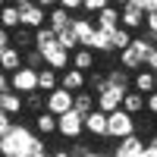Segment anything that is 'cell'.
<instances>
[{
	"label": "cell",
	"instance_id": "obj_43",
	"mask_svg": "<svg viewBox=\"0 0 157 157\" xmlns=\"http://www.w3.org/2000/svg\"><path fill=\"white\" fill-rule=\"evenodd\" d=\"M10 3H16V6H25V3H32V0H10Z\"/></svg>",
	"mask_w": 157,
	"mask_h": 157
},
{
	"label": "cell",
	"instance_id": "obj_18",
	"mask_svg": "<svg viewBox=\"0 0 157 157\" xmlns=\"http://www.w3.org/2000/svg\"><path fill=\"white\" fill-rule=\"evenodd\" d=\"M22 110L25 113H41V110H47V91H29V94H22Z\"/></svg>",
	"mask_w": 157,
	"mask_h": 157
},
{
	"label": "cell",
	"instance_id": "obj_30",
	"mask_svg": "<svg viewBox=\"0 0 157 157\" xmlns=\"http://www.w3.org/2000/svg\"><path fill=\"white\" fill-rule=\"evenodd\" d=\"M57 44H60V47H66L69 54H72L75 47H82V44H78V38H75V32H72V25H66V29H60V32H57Z\"/></svg>",
	"mask_w": 157,
	"mask_h": 157
},
{
	"label": "cell",
	"instance_id": "obj_7",
	"mask_svg": "<svg viewBox=\"0 0 157 157\" xmlns=\"http://www.w3.org/2000/svg\"><path fill=\"white\" fill-rule=\"evenodd\" d=\"M47 22V10H41L32 0V3H25L19 6V25H29V29H38V25H44Z\"/></svg>",
	"mask_w": 157,
	"mask_h": 157
},
{
	"label": "cell",
	"instance_id": "obj_36",
	"mask_svg": "<svg viewBox=\"0 0 157 157\" xmlns=\"http://www.w3.org/2000/svg\"><path fill=\"white\" fill-rule=\"evenodd\" d=\"M10 129H13V116H10V113H3V110H0V135H6Z\"/></svg>",
	"mask_w": 157,
	"mask_h": 157
},
{
	"label": "cell",
	"instance_id": "obj_23",
	"mask_svg": "<svg viewBox=\"0 0 157 157\" xmlns=\"http://www.w3.org/2000/svg\"><path fill=\"white\" fill-rule=\"evenodd\" d=\"M35 132L38 135H54L57 132V113H50V110L35 113Z\"/></svg>",
	"mask_w": 157,
	"mask_h": 157
},
{
	"label": "cell",
	"instance_id": "obj_28",
	"mask_svg": "<svg viewBox=\"0 0 157 157\" xmlns=\"http://www.w3.org/2000/svg\"><path fill=\"white\" fill-rule=\"evenodd\" d=\"M0 25H3V29H10V32L19 25V6H16V3L0 6Z\"/></svg>",
	"mask_w": 157,
	"mask_h": 157
},
{
	"label": "cell",
	"instance_id": "obj_6",
	"mask_svg": "<svg viewBox=\"0 0 157 157\" xmlns=\"http://www.w3.org/2000/svg\"><path fill=\"white\" fill-rule=\"evenodd\" d=\"M41 57H44V66H50V69H66L69 66V50L60 47L57 41H50L47 47H41Z\"/></svg>",
	"mask_w": 157,
	"mask_h": 157
},
{
	"label": "cell",
	"instance_id": "obj_5",
	"mask_svg": "<svg viewBox=\"0 0 157 157\" xmlns=\"http://www.w3.org/2000/svg\"><path fill=\"white\" fill-rule=\"evenodd\" d=\"M57 132L63 135V138H78V135H82L85 132V129H82V113H78V110H66V113H60L57 116Z\"/></svg>",
	"mask_w": 157,
	"mask_h": 157
},
{
	"label": "cell",
	"instance_id": "obj_15",
	"mask_svg": "<svg viewBox=\"0 0 157 157\" xmlns=\"http://www.w3.org/2000/svg\"><path fill=\"white\" fill-rule=\"evenodd\" d=\"M0 110L3 113H10L13 120L22 113V94L19 91H13V88H6V91H0Z\"/></svg>",
	"mask_w": 157,
	"mask_h": 157
},
{
	"label": "cell",
	"instance_id": "obj_32",
	"mask_svg": "<svg viewBox=\"0 0 157 157\" xmlns=\"http://www.w3.org/2000/svg\"><path fill=\"white\" fill-rule=\"evenodd\" d=\"M85 85L91 88V91H94V94H98V91H104V88H107V72H85Z\"/></svg>",
	"mask_w": 157,
	"mask_h": 157
},
{
	"label": "cell",
	"instance_id": "obj_25",
	"mask_svg": "<svg viewBox=\"0 0 157 157\" xmlns=\"http://www.w3.org/2000/svg\"><path fill=\"white\" fill-rule=\"evenodd\" d=\"M60 85V72L50 69V66H41L38 69V91H54Z\"/></svg>",
	"mask_w": 157,
	"mask_h": 157
},
{
	"label": "cell",
	"instance_id": "obj_34",
	"mask_svg": "<svg viewBox=\"0 0 157 157\" xmlns=\"http://www.w3.org/2000/svg\"><path fill=\"white\" fill-rule=\"evenodd\" d=\"M110 0H82V10L85 13H98V10H104Z\"/></svg>",
	"mask_w": 157,
	"mask_h": 157
},
{
	"label": "cell",
	"instance_id": "obj_29",
	"mask_svg": "<svg viewBox=\"0 0 157 157\" xmlns=\"http://www.w3.org/2000/svg\"><path fill=\"white\" fill-rule=\"evenodd\" d=\"M129 41H132V32L123 29V25L110 32V47H113V54H116V50H123V47H129Z\"/></svg>",
	"mask_w": 157,
	"mask_h": 157
},
{
	"label": "cell",
	"instance_id": "obj_41",
	"mask_svg": "<svg viewBox=\"0 0 157 157\" xmlns=\"http://www.w3.org/2000/svg\"><path fill=\"white\" fill-rule=\"evenodd\" d=\"M35 3L41 6V10H50V6H57V0H35Z\"/></svg>",
	"mask_w": 157,
	"mask_h": 157
},
{
	"label": "cell",
	"instance_id": "obj_27",
	"mask_svg": "<svg viewBox=\"0 0 157 157\" xmlns=\"http://www.w3.org/2000/svg\"><path fill=\"white\" fill-rule=\"evenodd\" d=\"M72 25V32H75V38H78V44H88V38H91V32H94V22H91V19H72L69 22Z\"/></svg>",
	"mask_w": 157,
	"mask_h": 157
},
{
	"label": "cell",
	"instance_id": "obj_33",
	"mask_svg": "<svg viewBox=\"0 0 157 157\" xmlns=\"http://www.w3.org/2000/svg\"><path fill=\"white\" fill-rule=\"evenodd\" d=\"M22 63H25V66H32V69H41V66H44V57H41V50H38V47H29V50H22Z\"/></svg>",
	"mask_w": 157,
	"mask_h": 157
},
{
	"label": "cell",
	"instance_id": "obj_12",
	"mask_svg": "<svg viewBox=\"0 0 157 157\" xmlns=\"http://www.w3.org/2000/svg\"><path fill=\"white\" fill-rule=\"evenodd\" d=\"M94 25H98V29H104V32L120 29V10H116L113 3H107L104 10H98V13H94Z\"/></svg>",
	"mask_w": 157,
	"mask_h": 157
},
{
	"label": "cell",
	"instance_id": "obj_4",
	"mask_svg": "<svg viewBox=\"0 0 157 157\" xmlns=\"http://www.w3.org/2000/svg\"><path fill=\"white\" fill-rule=\"evenodd\" d=\"M10 88L19 91V94H29V91H35V88H38V69H32V66H25V63H22L19 69L10 72Z\"/></svg>",
	"mask_w": 157,
	"mask_h": 157
},
{
	"label": "cell",
	"instance_id": "obj_44",
	"mask_svg": "<svg viewBox=\"0 0 157 157\" xmlns=\"http://www.w3.org/2000/svg\"><path fill=\"white\" fill-rule=\"evenodd\" d=\"M6 3H10V0H0V6H6Z\"/></svg>",
	"mask_w": 157,
	"mask_h": 157
},
{
	"label": "cell",
	"instance_id": "obj_16",
	"mask_svg": "<svg viewBox=\"0 0 157 157\" xmlns=\"http://www.w3.org/2000/svg\"><path fill=\"white\" fill-rule=\"evenodd\" d=\"M22 66V50L16 44H6V47H0V69L3 72H13V69H19Z\"/></svg>",
	"mask_w": 157,
	"mask_h": 157
},
{
	"label": "cell",
	"instance_id": "obj_8",
	"mask_svg": "<svg viewBox=\"0 0 157 157\" xmlns=\"http://www.w3.org/2000/svg\"><path fill=\"white\" fill-rule=\"evenodd\" d=\"M69 107H72V91L60 88V85H57L54 91H47V110H50V113L60 116V113H66Z\"/></svg>",
	"mask_w": 157,
	"mask_h": 157
},
{
	"label": "cell",
	"instance_id": "obj_21",
	"mask_svg": "<svg viewBox=\"0 0 157 157\" xmlns=\"http://www.w3.org/2000/svg\"><path fill=\"white\" fill-rule=\"evenodd\" d=\"M72 110H78V113H91L94 110V91L91 88H78V91H72Z\"/></svg>",
	"mask_w": 157,
	"mask_h": 157
},
{
	"label": "cell",
	"instance_id": "obj_10",
	"mask_svg": "<svg viewBox=\"0 0 157 157\" xmlns=\"http://www.w3.org/2000/svg\"><path fill=\"white\" fill-rule=\"evenodd\" d=\"M69 66L82 69V72H91V69H98V54L88 50V47H75L69 54Z\"/></svg>",
	"mask_w": 157,
	"mask_h": 157
},
{
	"label": "cell",
	"instance_id": "obj_22",
	"mask_svg": "<svg viewBox=\"0 0 157 157\" xmlns=\"http://www.w3.org/2000/svg\"><path fill=\"white\" fill-rule=\"evenodd\" d=\"M88 50H94V54H110V32H104V29H98L94 25V32H91V38H88V44H85Z\"/></svg>",
	"mask_w": 157,
	"mask_h": 157
},
{
	"label": "cell",
	"instance_id": "obj_35",
	"mask_svg": "<svg viewBox=\"0 0 157 157\" xmlns=\"http://www.w3.org/2000/svg\"><path fill=\"white\" fill-rule=\"evenodd\" d=\"M145 110L151 116H157V91H151V94H145Z\"/></svg>",
	"mask_w": 157,
	"mask_h": 157
},
{
	"label": "cell",
	"instance_id": "obj_45",
	"mask_svg": "<svg viewBox=\"0 0 157 157\" xmlns=\"http://www.w3.org/2000/svg\"><path fill=\"white\" fill-rule=\"evenodd\" d=\"M154 75H157V72H154Z\"/></svg>",
	"mask_w": 157,
	"mask_h": 157
},
{
	"label": "cell",
	"instance_id": "obj_24",
	"mask_svg": "<svg viewBox=\"0 0 157 157\" xmlns=\"http://www.w3.org/2000/svg\"><path fill=\"white\" fill-rule=\"evenodd\" d=\"M69 22H72V16H69V10H63L60 3L47 10V25H50V29H54V32H60V29H66Z\"/></svg>",
	"mask_w": 157,
	"mask_h": 157
},
{
	"label": "cell",
	"instance_id": "obj_13",
	"mask_svg": "<svg viewBox=\"0 0 157 157\" xmlns=\"http://www.w3.org/2000/svg\"><path fill=\"white\" fill-rule=\"evenodd\" d=\"M145 154V141L138 138V132L120 138V148H116V157H141Z\"/></svg>",
	"mask_w": 157,
	"mask_h": 157
},
{
	"label": "cell",
	"instance_id": "obj_39",
	"mask_svg": "<svg viewBox=\"0 0 157 157\" xmlns=\"http://www.w3.org/2000/svg\"><path fill=\"white\" fill-rule=\"evenodd\" d=\"M6 44H10V29L0 25V47H6Z\"/></svg>",
	"mask_w": 157,
	"mask_h": 157
},
{
	"label": "cell",
	"instance_id": "obj_31",
	"mask_svg": "<svg viewBox=\"0 0 157 157\" xmlns=\"http://www.w3.org/2000/svg\"><path fill=\"white\" fill-rule=\"evenodd\" d=\"M50 41H57V32L50 29L47 22H44V25H38V29H35V47L41 50V47H47Z\"/></svg>",
	"mask_w": 157,
	"mask_h": 157
},
{
	"label": "cell",
	"instance_id": "obj_20",
	"mask_svg": "<svg viewBox=\"0 0 157 157\" xmlns=\"http://www.w3.org/2000/svg\"><path fill=\"white\" fill-rule=\"evenodd\" d=\"M10 44H16L19 50L35 47V29H29V25H16V29L10 32Z\"/></svg>",
	"mask_w": 157,
	"mask_h": 157
},
{
	"label": "cell",
	"instance_id": "obj_9",
	"mask_svg": "<svg viewBox=\"0 0 157 157\" xmlns=\"http://www.w3.org/2000/svg\"><path fill=\"white\" fill-rule=\"evenodd\" d=\"M120 101H123V88L107 85L104 91H98V94H94V107H98V110H104V113H110V110L120 107Z\"/></svg>",
	"mask_w": 157,
	"mask_h": 157
},
{
	"label": "cell",
	"instance_id": "obj_26",
	"mask_svg": "<svg viewBox=\"0 0 157 157\" xmlns=\"http://www.w3.org/2000/svg\"><path fill=\"white\" fill-rule=\"evenodd\" d=\"M107 85H113V88H132V75H129V69H123V66H113V69H107Z\"/></svg>",
	"mask_w": 157,
	"mask_h": 157
},
{
	"label": "cell",
	"instance_id": "obj_14",
	"mask_svg": "<svg viewBox=\"0 0 157 157\" xmlns=\"http://www.w3.org/2000/svg\"><path fill=\"white\" fill-rule=\"evenodd\" d=\"M132 88L135 91H141V94H151V91H157V75L151 72V69H135V75H132Z\"/></svg>",
	"mask_w": 157,
	"mask_h": 157
},
{
	"label": "cell",
	"instance_id": "obj_11",
	"mask_svg": "<svg viewBox=\"0 0 157 157\" xmlns=\"http://www.w3.org/2000/svg\"><path fill=\"white\" fill-rule=\"evenodd\" d=\"M82 129H85V132H91V135H107V113L94 107L91 113L82 116Z\"/></svg>",
	"mask_w": 157,
	"mask_h": 157
},
{
	"label": "cell",
	"instance_id": "obj_19",
	"mask_svg": "<svg viewBox=\"0 0 157 157\" xmlns=\"http://www.w3.org/2000/svg\"><path fill=\"white\" fill-rule=\"evenodd\" d=\"M60 88H66V91H78V88H85V72L82 69H75V66H66L60 72Z\"/></svg>",
	"mask_w": 157,
	"mask_h": 157
},
{
	"label": "cell",
	"instance_id": "obj_3",
	"mask_svg": "<svg viewBox=\"0 0 157 157\" xmlns=\"http://www.w3.org/2000/svg\"><path fill=\"white\" fill-rule=\"evenodd\" d=\"M145 22H148V10L138 3V0H132V3H126L120 6V25L129 32H135V29H145Z\"/></svg>",
	"mask_w": 157,
	"mask_h": 157
},
{
	"label": "cell",
	"instance_id": "obj_42",
	"mask_svg": "<svg viewBox=\"0 0 157 157\" xmlns=\"http://www.w3.org/2000/svg\"><path fill=\"white\" fill-rule=\"evenodd\" d=\"M110 3H113L116 10H120V6H126V3H132V0H110Z\"/></svg>",
	"mask_w": 157,
	"mask_h": 157
},
{
	"label": "cell",
	"instance_id": "obj_40",
	"mask_svg": "<svg viewBox=\"0 0 157 157\" xmlns=\"http://www.w3.org/2000/svg\"><path fill=\"white\" fill-rule=\"evenodd\" d=\"M6 88H10V72L0 69V91H6Z\"/></svg>",
	"mask_w": 157,
	"mask_h": 157
},
{
	"label": "cell",
	"instance_id": "obj_2",
	"mask_svg": "<svg viewBox=\"0 0 157 157\" xmlns=\"http://www.w3.org/2000/svg\"><path fill=\"white\" fill-rule=\"evenodd\" d=\"M135 132V116L132 113H126L123 107H116L107 113V138H126V135H132Z\"/></svg>",
	"mask_w": 157,
	"mask_h": 157
},
{
	"label": "cell",
	"instance_id": "obj_1",
	"mask_svg": "<svg viewBox=\"0 0 157 157\" xmlns=\"http://www.w3.org/2000/svg\"><path fill=\"white\" fill-rule=\"evenodd\" d=\"M38 151H41V145H38V138L25 126L16 129V123H13L10 132L0 135V154H3V157H32Z\"/></svg>",
	"mask_w": 157,
	"mask_h": 157
},
{
	"label": "cell",
	"instance_id": "obj_37",
	"mask_svg": "<svg viewBox=\"0 0 157 157\" xmlns=\"http://www.w3.org/2000/svg\"><path fill=\"white\" fill-rule=\"evenodd\" d=\"M145 69H151V72H157V47H154L151 54L145 57Z\"/></svg>",
	"mask_w": 157,
	"mask_h": 157
},
{
	"label": "cell",
	"instance_id": "obj_17",
	"mask_svg": "<svg viewBox=\"0 0 157 157\" xmlns=\"http://www.w3.org/2000/svg\"><path fill=\"white\" fill-rule=\"evenodd\" d=\"M120 107H123L126 113L138 116L141 110H145V94H141V91H135V88H126V91H123V101H120Z\"/></svg>",
	"mask_w": 157,
	"mask_h": 157
},
{
	"label": "cell",
	"instance_id": "obj_38",
	"mask_svg": "<svg viewBox=\"0 0 157 157\" xmlns=\"http://www.w3.org/2000/svg\"><path fill=\"white\" fill-rule=\"evenodd\" d=\"M57 3H60L63 10H69V13H75V10H82V0H57Z\"/></svg>",
	"mask_w": 157,
	"mask_h": 157
}]
</instances>
